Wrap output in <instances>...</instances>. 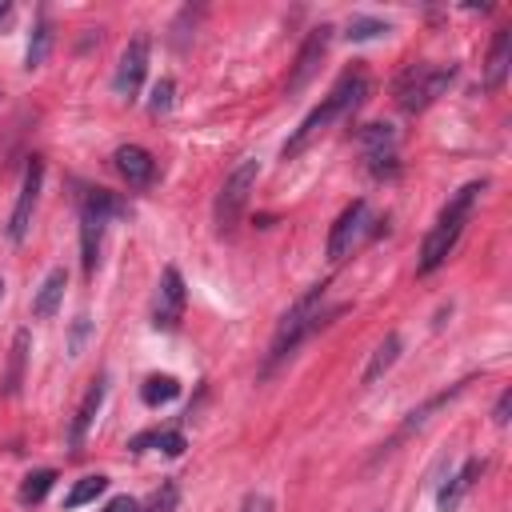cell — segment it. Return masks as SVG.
Masks as SVG:
<instances>
[{"label":"cell","instance_id":"29","mask_svg":"<svg viewBox=\"0 0 512 512\" xmlns=\"http://www.w3.org/2000/svg\"><path fill=\"white\" fill-rule=\"evenodd\" d=\"M88 316L80 312L76 320H72V332H68V356H80V348H84V340H88Z\"/></svg>","mask_w":512,"mask_h":512},{"label":"cell","instance_id":"14","mask_svg":"<svg viewBox=\"0 0 512 512\" xmlns=\"http://www.w3.org/2000/svg\"><path fill=\"white\" fill-rule=\"evenodd\" d=\"M480 472H484V460H480V456L464 460V468H460V472H456V476H452V480L440 488L436 508H440V512H456V508H460V500H464V496L472 492V484L480 480Z\"/></svg>","mask_w":512,"mask_h":512},{"label":"cell","instance_id":"11","mask_svg":"<svg viewBox=\"0 0 512 512\" xmlns=\"http://www.w3.org/2000/svg\"><path fill=\"white\" fill-rule=\"evenodd\" d=\"M144 72H148V36H132L116 60V72H112V88L120 100H132L144 84Z\"/></svg>","mask_w":512,"mask_h":512},{"label":"cell","instance_id":"30","mask_svg":"<svg viewBox=\"0 0 512 512\" xmlns=\"http://www.w3.org/2000/svg\"><path fill=\"white\" fill-rule=\"evenodd\" d=\"M240 512H272V500L264 492H248L244 504H240Z\"/></svg>","mask_w":512,"mask_h":512},{"label":"cell","instance_id":"13","mask_svg":"<svg viewBox=\"0 0 512 512\" xmlns=\"http://www.w3.org/2000/svg\"><path fill=\"white\" fill-rule=\"evenodd\" d=\"M116 172L128 180V188H148L152 180H156V160H152V152L148 148H140V144H124V148H116Z\"/></svg>","mask_w":512,"mask_h":512},{"label":"cell","instance_id":"33","mask_svg":"<svg viewBox=\"0 0 512 512\" xmlns=\"http://www.w3.org/2000/svg\"><path fill=\"white\" fill-rule=\"evenodd\" d=\"M8 12H12V4H8V0H0V20H8Z\"/></svg>","mask_w":512,"mask_h":512},{"label":"cell","instance_id":"28","mask_svg":"<svg viewBox=\"0 0 512 512\" xmlns=\"http://www.w3.org/2000/svg\"><path fill=\"white\" fill-rule=\"evenodd\" d=\"M176 496H180V492H176V484L168 480V484H160V488H156V496L148 500V508H144V512H176Z\"/></svg>","mask_w":512,"mask_h":512},{"label":"cell","instance_id":"23","mask_svg":"<svg viewBox=\"0 0 512 512\" xmlns=\"http://www.w3.org/2000/svg\"><path fill=\"white\" fill-rule=\"evenodd\" d=\"M148 444H152V448H160L164 456H180V452L188 448V444H184V432H172V428H168V432H160V428H156V432L136 436V440H132V452H144Z\"/></svg>","mask_w":512,"mask_h":512},{"label":"cell","instance_id":"26","mask_svg":"<svg viewBox=\"0 0 512 512\" xmlns=\"http://www.w3.org/2000/svg\"><path fill=\"white\" fill-rule=\"evenodd\" d=\"M384 32H388V24L376 20V16H352L348 28H344L348 40H376V36H384Z\"/></svg>","mask_w":512,"mask_h":512},{"label":"cell","instance_id":"25","mask_svg":"<svg viewBox=\"0 0 512 512\" xmlns=\"http://www.w3.org/2000/svg\"><path fill=\"white\" fill-rule=\"evenodd\" d=\"M52 480H56V472H52V468H36V472H28V476H24V484H20V504H40V500L48 496Z\"/></svg>","mask_w":512,"mask_h":512},{"label":"cell","instance_id":"20","mask_svg":"<svg viewBox=\"0 0 512 512\" xmlns=\"http://www.w3.org/2000/svg\"><path fill=\"white\" fill-rule=\"evenodd\" d=\"M28 344H32V332H28V328H20V332L12 336V356H8V372H4V392H8V396H12V392H20V384H24Z\"/></svg>","mask_w":512,"mask_h":512},{"label":"cell","instance_id":"8","mask_svg":"<svg viewBox=\"0 0 512 512\" xmlns=\"http://www.w3.org/2000/svg\"><path fill=\"white\" fill-rule=\"evenodd\" d=\"M360 148H364V164L376 180H392L400 172V160H396V128L384 124V120H372L360 128Z\"/></svg>","mask_w":512,"mask_h":512},{"label":"cell","instance_id":"6","mask_svg":"<svg viewBox=\"0 0 512 512\" xmlns=\"http://www.w3.org/2000/svg\"><path fill=\"white\" fill-rule=\"evenodd\" d=\"M256 176H260V164H256V160H240V164L228 172V180L220 184V192H216V208H212V220H216V232H220V236H232V232H236V224H240V216H244V204H248V192H252Z\"/></svg>","mask_w":512,"mask_h":512},{"label":"cell","instance_id":"2","mask_svg":"<svg viewBox=\"0 0 512 512\" xmlns=\"http://www.w3.org/2000/svg\"><path fill=\"white\" fill-rule=\"evenodd\" d=\"M364 96H368V76H364V68H348V72L336 80V88L324 96V104H316V108L300 120V128L288 136V144H284V160L300 156V152H304V148H308L332 120L356 112V108L364 104Z\"/></svg>","mask_w":512,"mask_h":512},{"label":"cell","instance_id":"1","mask_svg":"<svg viewBox=\"0 0 512 512\" xmlns=\"http://www.w3.org/2000/svg\"><path fill=\"white\" fill-rule=\"evenodd\" d=\"M324 300H328V284L320 280V284H312L284 316H280V324H276V336H272V348H268V360H264V376L268 372H276L308 336H316L324 324H332L340 312H344V304H336V308H324Z\"/></svg>","mask_w":512,"mask_h":512},{"label":"cell","instance_id":"21","mask_svg":"<svg viewBox=\"0 0 512 512\" xmlns=\"http://www.w3.org/2000/svg\"><path fill=\"white\" fill-rule=\"evenodd\" d=\"M48 48H52V24H48V16H40V20H36V28H32V36H28L24 68H40V64L48 60Z\"/></svg>","mask_w":512,"mask_h":512},{"label":"cell","instance_id":"7","mask_svg":"<svg viewBox=\"0 0 512 512\" xmlns=\"http://www.w3.org/2000/svg\"><path fill=\"white\" fill-rule=\"evenodd\" d=\"M376 224L380 220H372V208H368V200H352L340 216H336V224H332V232H328V260L332 264H340L364 236H372L376 232Z\"/></svg>","mask_w":512,"mask_h":512},{"label":"cell","instance_id":"19","mask_svg":"<svg viewBox=\"0 0 512 512\" xmlns=\"http://www.w3.org/2000/svg\"><path fill=\"white\" fill-rule=\"evenodd\" d=\"M464 388H468V380H460V384H452V388H444V392H436V396H428V400H424L420 408H412V412H408V420H404V428H400V432L408 436V432H416V428H424V424L432 420V412H436V408H444L448 400H456V396H460Z\"/></svg>","mask_w":512,"mask_h":512},{"label":"cell","instance_id":"32","mask_svg":"<svg viewBox=\"0 0 512 512\" xmlns=\"http://www.w3.org/2000/svg\"><path fill=\"white\" fill-rule=\"evenodd\" d=\"M104 512H140V504H136L132 496H116V500L104 504Z\"/></svg>","mask_w":512,"mask_h":512},{"label":"cell","instance_id":"10","mask_svg":"<svg viewBox=\"0 0 512 512\" xmlns=\"http://www.w3.org/2000/svg\"><path fill=\"white\" fill-rule=\"evenodd\" d=\"M40 184H44V160L32 156L28 168H24V180H20V192H16V204H12V216H8V240L20 244L32 228V212H36V200H40Z\"/></svg>","mask_w":512,"mask_h":512},{"label":"cell","instance_id":"4","mask_svg":"<svg viewBox=\"0 0 512 512\" xmlns=\"http://www.w3.org/2000/svg\"><path fill=\"white\" fill-rule=\"evenodd\" d=\"M76 204H80V260H84V272L96 276L104 224H108L112 216L128 212V208H124V200H120L116 192H108V188H84Z\"/></svg>","mask_w":512,"mask_h":512},{"label":"cell","instance_id":"9","mask_svg":"<svg viewBox=\"0 0 512 512\" xmlns=\"http://www.w3.org/2000/svg\"><path fill=\"white\" fill-rule=\"evenodd\" d=\"M184 304H188V288H184V276L176 264H168L160 272V284H156V300H152V324L160 332H172L180 320H184Z\"/></svg>","mask_w":512,"mask_h":512},{"label":"cell","instance_id":"31","mask_svg":"<svg viewBox=\"0 0 512 512\" xmlns=\"http://www.w3.org/2000/svg\"><path fill=\"white\" fill-rule=\"evenodd\" d=\"M508 408H512V392L504 388V392H500V400H496V408H492V420H496L500 428L508 424Z\"/></svg>","mask_w":512,"mask_h":512},{"label":"cell","instance_id":"15","mask_svg":"<svg viewBox=\"0 0 512 512\" xmlns=\"http://www.w3.org/2000/svg\"><path fill=\"white\" fill-rule=\"evenodd\" d=\"M104 376H96L92 384H88V392H84V400H80V408H76V416H72V428H68V444L72 448H80L84 444V436H88V428H92V420H96V412H100V404H104Z\"/></svg>","mask_w":512,"mask_h":512},{"label":"cell","instance_id":"22","mask_svg":"<svg viewBox=\"0 0 512 512\" xmlns=\"http://www.w3.org/2000/svg\"><path fill=\"white\" fill-rule=\"evenodd\" d=\"M176 396H180V380H176V376H148L144 388H140V400H144L148 408H160V404H168V400H176Z\"/></svg>","mask_w":512,"mask_h":512},{"label":"cell","instance_id":"3","mask_svg":"<svg viewBox=\"0 0 512 512\" xmlns=\"http://www.w3.org/2000/svg\"><path fill=\"white\" fill-rule=\"evenodd\" d=\"M480 192H484V180H468L460 192H452V200L444 204V212L436 216L432 232H428L424 244H420V260H416V272H420V276L436 272V268L448 260V252L456 248V240H460V232H464V224H468V216H472Z\"/></svg>","mask_w":512,"mask_h":512},{"label":"cell","instance_id":"27","mask_svg":"<svg viewBox=\"0 0 512 512\" xmlns=\"http://www.w3.org/2000/svg\"><path fill=\"white\" fill-rule=\"evenodd\" d=\"M172 96H176V80H172V76H160V80H156V88H152L148 108L160 116V112H168V108H172Z\"/></svg>","mask_w":512,"mask_h":512},{"label":"cell","instance_id":"18","mask_svg":"<svg viewBox=\"0 0 512 512\" xmlns=\"http://www.w3.org/2000/svg\"><path fill=\"white\" fill-rule=\"evenodd\" d=\"M400 348H404L400 332H388V336H384V340L372 348L368 368H364V376H360V380H364V384H376V380H380V376H384V372H388V368L400 360Z\"/></svg>","mask_w":512,"mask_h":512},{"label":"cell","instance_id":"12","mask_svg":"<svg viewBox=\"0 0 512 512\" xmlns=\"http://www.w3.org/2000/svg\"><path fill=\"white\" fill-rule=\"evenodd\" d=\"M328 44H332V24H316V28L304 36V44H300V52H296V68H292V76H288V92H300V88L316 76V68H320V60H324Z\"/></svg>","mask_w":512,"mask_h":512},{"label":"cell","instance_id":"24","mask_svg":"<svg viewBox=\"0 0 512 512\" xmlns=\"http://www.w3.org/2000/svg\"><path fill=\"white\" fill-rule=\"evenodd\" d=\"M104 488H108V476H100V472H96V476H80V480L72 484V492L64 496V508H80V504H92V500H96Z\"/></svg>","mask_w":512,"mask_h":512},{"label":"cell","instance_id":"5","mask_svg":"<svg viewBox=\"0 0 512 512\" xmlns=\"http://www.w3.org/2000/svg\"><path fill=\"white\" fill-rule=\"evenodd\" d=\"M452 80H456V68L452 64H428V60L408 64L400 72V80H396V104H400V112H408V116L424 112L428 104H436L448 92Z\"/></svg>","mask_w":512,"mask_h":512},{"label":"cell","instance_id":"34","mask_svg":"<svg viewBox=\"0 0 512 512\" xmlns=\"http://www.w3.org/2000/svg\"><path fill=\"white\" fill-rule=\"evenodd\" d=\"M0 300H4V276H0Z\"/></svg>","mask_w":512,"mask_h":512},{"label":"cell","instance_id":"17","mask_svg":"<svg viewBox=\"0 0 512 512\" xmlns=\"http://www.w3.org/2000/svg\"><path fill=\"white\" fill-rule=\"evenodd\" d=\"M64 288H68V272H64V268H52V272L44 276V284L36 288V296H32V316H36V320L56 316V308H60V300H64Z\"/></svg>","mask_w":512,"mask_h":512},{"label":"cell","instance_id":"16","mask_svg":"<svg viewBox=\"0 0 512 512\" xmlns=\"http://www.w3.org/2000/svg\"><path fill=\"white\" fill-rule=\"evenodd\" d=\"M508 64H512V28H500L492 36V52H488V68H484V88L496 92L508 76Z\"/></svg>","mask_w":512,"mask_h":512}]
</instances>
